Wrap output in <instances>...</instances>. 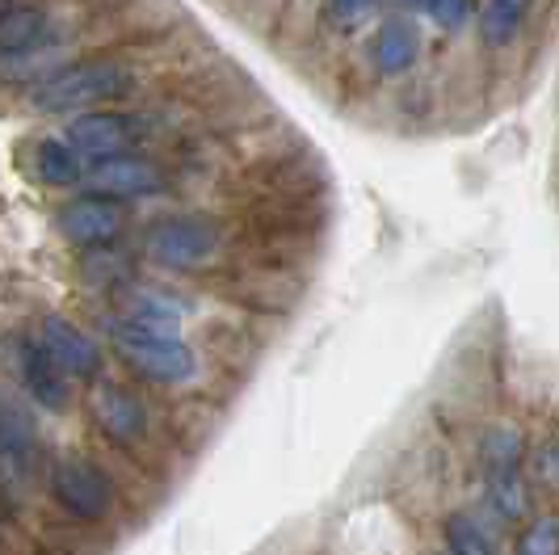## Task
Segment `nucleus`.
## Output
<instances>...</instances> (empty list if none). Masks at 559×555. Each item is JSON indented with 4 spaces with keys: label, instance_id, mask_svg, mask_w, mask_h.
<instances>
[{
    "label": "nucleus",
    "instance_id": "1",
    "mask_svg": "<svg viewBox=\"0 0 559 555\" xmlns=\"http://www.w3.org/2000/svg\"><path fill=\"white\" fill-rule=\"evenodd\" d=\"M110 341L118 350V358L127 362L131 370H140L143 379H156V383H181L194 375V354L190 345L177 333L165 329H152V324H135V320H122L110 329Z\"/></svg>",
    "mask_w": 559,
    "mask_h": 555
},
{
    "label": "nucleus",
    "instance_id": "2",
    "mask_svg": "<svg viewBox=\"0 0 559 555\" xmlns=\"http://www.w3.org/2000/svg\"><path fill=\"white\" fill-rule=\"evenodd\" d=\"M51 497H56V505L68 518L93 527V522H106L114 513L118 488H114V480L97 463H88V459H59L56 468H51Z\"/></svg>",
    "mask_w": 559,
    "mask_h": 555
},
{
    "label": "nucleus",
    "instance_id": "3",
    "mask_svg": "<svg viewBox=\"0 0 559 555\" xmlns=\"http://www.w3.org/2000/svg\"><path fill=\"white\" fill-rule=\"evenodd\" d=\"M131 88V76L118 63H76L68 72H59L56 81H47L34 102L43 110H76V106H93V102H110Z\"/></svg>",
    "mask_w": 559,
    "mask_h": 555
},
{
    "label": "nucleus",
    "instance_id": "4",
    "mask_svg": "<svg viewBox=\"0 0 559 555\" xmlns=\"http://www.w3.org/2000/svg\"><path fill=\"white\" fill-rule=\"evenodd\" d=\"M215 249H219L215 223L198 220V215H173V220L152 223V232H147V252L173 270H190L198 261H206Z\"/></svg>",
    "mask_w": 559,
    "mask_h": 555
},
{
    "label": "nucleus",
    "instance_id": "5",
    "mask_svg": "<svg viewBox=\"0 0 559 555\" xmlns=\"http://www.w3.org/2000/svg\"><path fill=\"white\" fill-rule=\"evenodd\" d=\"M38 350L51 358L59 375H72V379H93L97 375V345L63 316H43V333H38Z\"/></svg>",
    "mask_w": 559,
    "mask_h": 555
},
{
    "label": "nucleus",
    "instance_id": "6",
    "mask_svg": "<svg viewBox=\"0 0 559 555\" xmlns=\"http://www.w3.org/2000/svg\"><path fill=\"white\" fill-rule=\"evenodd\" d=\"M93 416L102 425V434L118 446L140 442L147 434V413H143V400L122 383H97L93 388Z\"/></svg>",
    "mask_w": 559,
    "mask_h": 555
},
{
    "label": "nucleus",
    "instance_id": "7",
    "mask_svg": "<svg viewBox=\"0 0 559 555\" xmlns=\"http://www.w3.org/2000/svg\"><path fill=\"white\" fill-rule=\"evenodd\" d=\"M81 181L102 198H147L165 186L160 173L147 165V161H135V156L97 161V168H88Z\"/></svg>",
    "mask_w": 559,
    "mask_h": 555
},
{
    "label": "nucleus",
    "instance_id": "8",
    "mask_svg": "<svg viewBox=\"0 0 559 555\" xmlns=\"http://www.w3.org/2000/svg\"><path fill=\"white\" fill-rule=\"evenodd\" d=\"M59 227H63L68 240L97 249V245H110L122 232V206L114 198H76L72 206H63Z\"/></svg>",
    "mask_w": 559,
    "mask_h": 555
},
{
    "label": "nucleus",
    "instance_id": "9",
    "mask_svg": "<svg viewBox=\"0 0 559 555\" xmlns=\"http://www.w3.org/2000/svg\"><path fill=\"white\" fill-rule=\"evenodd\" d=\"M68 147L76 156H93V161H110V156H122V147L131 143V122L122 114H84L72 122L68 131Z\"/></svg>",
    "mask_w": 559,
    "mask_h": 555
},
{
    "label": "nucleus",
    "instance_id": "10",
    "mask_svg": "<svg viewBox=\"0 0 559 555\" xmlns=\"http://www.w3.org/2000/svg\"><path fill=\"white\" fill-rule=\"evenodd\" d=\"M17 362H22V379H26L29 400H38L43 409H63L68 404V375H59L56 366H51V358L38 345L22 341Z\"/></svg>",
    "mask_w": 559,
    "mask_h": 555
},
{
    "label": "nucleus",
    "instance_id": "11",
    "mask_svg": "<svg viewBox=\"0 0 559 555\" xmlns=\"http://www.w3.org/2000/svg\"><path fill=\"white\" fill-rule=\"evenodd\" d=\"M417 51H420L417 26H413V22H400V17H392L388 26L379 29V38H374V59H379V68H383L388 76L408 72V68L417 63Z\"/></svg>",
    "mask_w": 559,
    "mask_h": 555
},
{
    "label": "nucleus",
    "instance_id": "12",
    "mask_svg": "<svg viewBox=\"0 0 559 555\" xmlns=\"http://www.w3.org/2000/svg\"><path fill=\"white\" fill-rule=\"evenodd\" d=\"M47 38V13L43 9H9L0 17V51H29Z\"/></svg>",
    "mask_w": 559,
    "mask_h": 555
},
{
    "label": "nucleus",
    "instance_id": "13",
    "mask_svg": "<svg viewBox=\"0 0 559 555\" xmlns=\"http://www.w3.org/2000/svg\"><path fill=\"white\" fill-rule=\"evenodd\" d=\"M522 450H526V446L518 438V429H488V438L479 446V463H484L488 480H509V475H518Z\"/></svg>",
    "mask_w": 559,
    "mask_h": 555
},
{
    "label": "nucleus",
    "instance_id": "14",
    "mask_svg": "<svg viewBox=\"0 0 559 555\" xmlns=\"http://www.w3.org/2000/svg\"><path fill=\"white\" fill-rule=\"evenodd\" d=\"M34 165L43 173V181H51V186H76L84 177L81 156H76L63 139H43V143L34 147Z\"/></svg>",
    "mask_w": 559,
    "mask_h": 555
},
{
    "label": "nucleus",
    "instance_id": "15",
    "mask_svg": "<svg viewBox=\"0 0 559 555\" xmlns=\"http://www.w3.org/2000/svg\"><path fill=\"white\" fill-rule=\"evenodd\" d=\"M526 13H531V0H488L484 9H479V34H484V43H509L522 22H526Z\"/></svg>",
    "mask_w": 559,
    "mask_h": 555
},
{
    "label": "nucleus",
    "instance_id": "16",
    "mask_svg": "<svg viewBox=\"0 0 559 555\" xmlns=\"http://www.w3.org/2000/svg\"><path fill=\"white\" fill-rule=\"evenodd\" d=\"M447 547L450 555H497L492 539L467 513H450L447 518Z\"/></svg>",
    "mask_w": 559,
    "mask_h": 555
},
{
    "label": "nucleus",
    "instance_id": "17",
    "mask_svg": "<svg viewBox=\"0 0 559 555\" xmlns=\"http://www.w3.org/2000/svg\"><path fill=\"white\" fill-rule=\"evenodd\" d=\"M518 555H559V522L551 513L534 518L518 539Z\"/></svg>",
    "mask_w": 559,
    "mask_h": 555
},
{
    "label": "nucleus",
    "instance_id": "18",
    "mask_svg": "<svg viewBox=\"0 0 559 555\" xmlns=\"http://www.w3.org/2000/svg\"><path fill=\"white\" fill-rule=\"evenodd\" d=\"M488 500H492V509L501 518H522L526 513V497H522V488H518L513 475L509 480H488Z\"/></svg>",
    "mask_w": 559,
    "mask_h": 555
},
{
    "label": "nucleus",
    "instance_id": "19",
    "mask_svg": "<svg viewBox=\"0 0 559 555\" xmlns=\"http://www.w3.org/2000/svg\"><path fill=\"white\" fill-rule=\"evenodd\" d=\"M429 13H433V22H442V26H459L463 17H467V0H420Z\"/></svg>",
    "mask_w": 559,
    "mask_h": 555
},
{
    "label": "nucleus",
    "instance_id": "20",
    "mask_svg": "<svg viewBox=\"0 0 559 555\" xmlns=\"http://www.w3.org/2000/svg\"><path fill=\"white\" fill-rule=\"evenodd\" d=\"M538 480L543 484H556V442H547L538 450Z\"/></svg>",
    "mask_w": 559,
    "mask_h": 555
},
{
    "label": "nucleus",
    "instance_id": "21",
    "mask_svg": "<svg viewBox=\"0 0 559 555\" xmlns=\"http://www.w3.org/2000/svg\"><path fill=\"white\" fill-rule=\"evenodd\" d=\"M374 0H333L336 13H345V17H354V13H362V9H370Z\"/></svg>",
    "mask_w": 559,
    "mask_h": 555
}]
</instances>
